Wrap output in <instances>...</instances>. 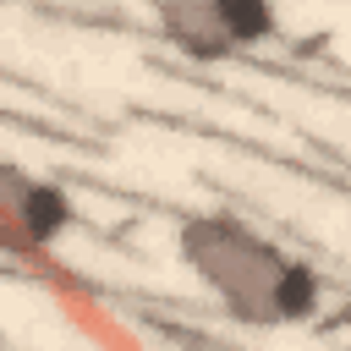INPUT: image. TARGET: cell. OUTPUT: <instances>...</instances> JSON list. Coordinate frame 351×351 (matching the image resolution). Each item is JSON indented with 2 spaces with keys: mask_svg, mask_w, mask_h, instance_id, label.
I'll return each instance as SVG.
<instances>
[{
  "mask_svg": "<svg viewBox=\"0 0 351 351\" xmlns=\"http://www.w3.org/2000/svg\"><path fill=\"white\" fill-rule=\"evenodd\" d=\"M176 258L186 274L247 329H280V280L291 252L225 208H197L176 219Z\"/></svg>",
  "mask_w": 351,
  "mask_h": 351,
  "instance_id": "6da1fadb",
  "label": "cell"
},
{
  "mask_svg": "<svg viewBox=\"0 0 351 351\" xmlns=\"http://www.w3.org/2000/svg\"><path fill=\"white\" fill-rule=\"evenodd\" d=\"M143 5H148V16L159 22V33L186 60L214 66V60L236 55L230 38H225V27H219V0H143Z\"/></svg>",
  "mask_w": 351,
  "mask_h": 351,
  "instance_id": "7a4b0ae2",
  "label": "cell"
},
{
  "mask_svg": "<svg viewBox=\"0 0 351 351\" xmlns=\"http://www.w3.org/2000/svg\"><path fill=\"white\" fill-rule=\"evenodd\" d=\"M27 247H33V258L38 252H55L71 230H77V203H71V192L60 186V181H49V176H38V186H33V197H27Z\"/></svg>",
  "mask_w": 351,
  "mask_h": 351,
  "instance_id": "3957f363",
  "label": "cell"
},
{
  "mask_svg": "<svg viewBox=\"0 0 351 351\" xmlns=\"http://www.w3.org/2000/svg\"><path fill=\"white\" fill-rule=\"evenodd\" d=\"M38 176L22 170L16 159H0V252H16V258H33L27 247V197H33Z\"/></svg>",
  "mask_w": 351,
  "mask_h": 351,
  "instance_id": "277c9868",
  "label": "cell"
},
{
  "mask_svg": "<svg viewBox=\"0 0 351 351\" xmlns=\"http://www.w3.org/2000/svg\"><path fill=\"white\" fill-rule=\"evenodd\" d=\"M219 27L230 49H258L280 38V0H219Z\"/></svg>",
  "mask_w": 351,
  "mask_h": 351,
  "instance_id": "5b68a950",
  "label": "cell"
},
{
  "mask_svg": "<svg viewBox=\"0 0 351 351\" xmlns=\"http://www.w3.org/2000/svg\"><path fill=\"white\" fill-rule=\"evenodd\" d=\"M318 307H324V274H318L307 258H291V263H285V280H280V329L313 324Z\"/></svg>",
  "mask_w": 351,
  "mask_h": 351,
  "instance_id": "8992f818",
  "label": "cell"
}]
</instances>
